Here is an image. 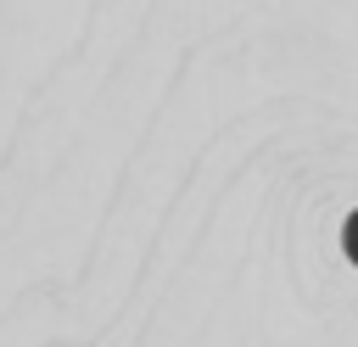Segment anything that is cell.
Returning <instances> with one entry per match:
<instances>
[{
  "mask_svg": "<svg viewBox=\"0 0 358 347\" xmlns=\"http://www.w3.org/2000/svg\"><path fill=\"white\" fill-rule=\"evenodd\" d=\"M347 257H352V263H358V213H352V218H347Z\"/></svg>",
  "mask_w": 358,
  "mask_h": 347,
  "instance_id": "obj_1",
  "label": "cell"
}]
</instances>
